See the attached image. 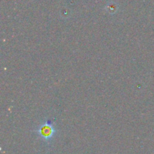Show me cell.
Masks as SVG:
<instances>
[{"mask_svg":"<svg viewBox=\"0 0 154 154\" xmlns=\"http://www.w3.org/2000/svg\"><path fill=\"white\" fill-rule=\"evenodd\" d=\"M34 132L46 144L51 143L58 133L57 127L50 119H45L36 127Z\"/></svg>","mask_w":154,"mask_h":154,"instance_id":"1","label":"cell"}]
</instances>
